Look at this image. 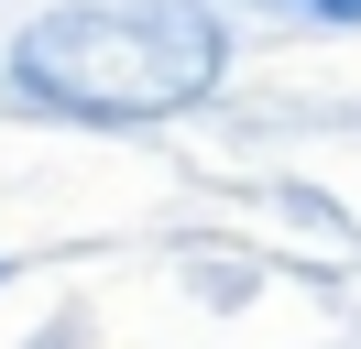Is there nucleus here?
I'll return each instance as SVG.
<instances>
[{
    "mask_svg": "<svg viewBox=\"0 0 361 349\" xmlns=\"http://www.w3.org/2000/svg\"><path fill=\"white\" fill-rule=\"evenodd\" d=\"M285 11H317V22H361V0H285Z\"/></svg>",
    "mask_w": 361,
    "mask_h": 349,
    "instance_id": "obj_2",
    "label": "nucleus"
},
{
    "mask_svg": "<svg viewBox=\"0 0 361 349\" xmlns=\"http://www.w3.org/2000/svg\"><path fill=\"white\" fill-rule=\"evenodd\" d=\"M11 77L77 120H164L219 87V11L208 0H66L11 33Z\"/></svg>",
    "mask_w": 361,
    "mask_h": 349,
    "instance_id": "obj_1",
    "label": "nucleus"
}]
</instances>
